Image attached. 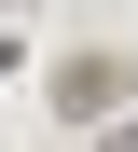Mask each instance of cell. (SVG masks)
I'll list each match as a JSON object with an SVG mask.
<instances>
[{
	"label": "cell",
	"instance_id": "obj_1",
	"mask_svg": "<svg viewBox=\"0 0 138 152\" xmlns=\"http://www.w3.org/2000/svg\"><path fill=\"white\" fill-rule=\"evenodd\" d=\"M124 83H138V56H124V42L55 56V124H110V111H124Z\"/></svg>",
	"mask_w": 138,
	"mask_h": 152
},
{
	"label": "cell",
	"instance_id": "obj_2",
	"mask_svg": "<svg viewBox=\"0 0 138 152\" xmlns=\"http://www.w3.org/2000/svg\"><path fill=\"white\" fill-rule=\"evenodd\" d=\"M97 152H138V124H97Z\"/></svg>",
	"mask_w": 138,
	"mask_h": 152
}]
</instances>
